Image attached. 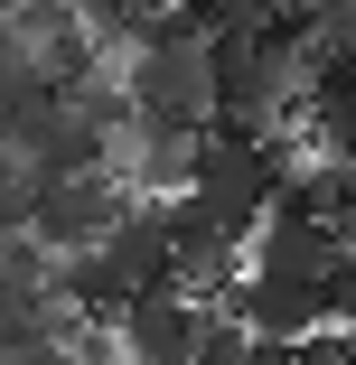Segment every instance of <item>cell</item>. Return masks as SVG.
<instances>
[{"label":"cell","mask_w":356,"mask_h":365,"mask_svg":"<svg viewBox=\"0 0 356 365\" xmlns=\"http://www.w3.org/2000/svg\"><path fill=\"white\" fill-rule=\"evenodd\" d=\"M122 215H131L122 169H94V178H47L38 215H29V235H38L47 253H94V244L122 225Z\"/></svg>","instance_id":"6da1fadb"},{"label":"cell","mask_w":356,"mask_h":365,"mask_svg":"<svg viewBox=\"0 0 356 365\" xmlns=\"http://www.w3.org/2000/svg\"><path fill=\"white\" fill-rule=\"evenodd\" d=\"M122 328V365H197V337H206V300L188 290H141V300L113 319Z\"/></svg>","instance_id":"7a4b0ae2"},{"label":"cell","mask_w":356,"mask_h":365,"mask_svg":"<svg viewBox=\"0 0 356 365\" xmlns=\"http://www.w3.org/2000/svg\"><path fill=\"white\" fill-rule=\"evenodd\" d=\"M197 150H206V131H188V122H151V113H141V122L122 131L113 169H122L131 197H188V187H197Z\"/></svg>","instance_id":"3957f363"},{"label":"cell","mask_w":356,"mask_h":365,"mask_svg":"<svg viewBox=\"0 0 356 365\" xmlns=\"http://www.w3.org/2000/svg\"><path fill=\"white\" fill-rule=\"evenodd\" d=\"M244 328L263 337V346H300V337H319L328 328V290L319 281H244Z\"/></svg>","instance_id":"277c9868"},{"label":"cell","mask_w":356,"mask_h":365,"mask_svg":"<svg viewBox=\"0 0 356 365\" xmlns=\"http://www.w3.org/2000/svg\"><path fill=\"white\" fill-rule=\"evenodd\" d=\"M253 365H356V337L347 328H319L300 346H253Z\"/></svg>","instance_id":"5b68a950"},{"label":"cell","mask_w":356,"mask_h":365,"mask_svg":"<svg viewBox=\"0 0 356 365\" xmlns=\"http://www.w3.org/2000/svg\"><path fill=\"white\" fill-rule=\"evenodd\" d=\"M319 290H328V328H356V244L337 253V272H328Z\"/></svg>","instance_id":"8992f818"},{"label":"cell","mask_w":356,"mask_h":365,"mask_svg":"<svg viewBox=\"0 0 356 365\" xmlns=\"http://www.w3.org/2000/svg\"><path fill=\"white\" fill-rule=\"evenodd\" d=\"M10 365H76V337H47V346H10Z\"/></svg>","instance_id":"52a82bcc"}]
</instances>
